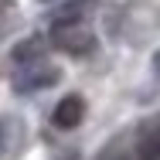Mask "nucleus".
<instances>
[{
    "label": "nucleus",
    "mask_w": 160,
    "mask_h": 160,
    "mask_svg": "<svg viewBox=\"0 0 160 160\" xmlns=\"http://www.w3.org/2000/svg\"><path fill=\"white\" fill-rule=\"evenodd\" d=\"M48 41L65 55H89L96 48V34L85 28V21H51Z\"/></svg>",
    "instance_id": "1"
},
{
    "label": "nucleus",
    "mask_w": 160,
    "mask_h": 160,
    "mask_svg": "<svg viewBox=\"0 0 160 160\" xmlns=\"http://www.w3.org/2000/svg\"><path fill=\"white\" fill-rule=\"evenodd\" d=\"M55 82H58V72H55V68L34 62V68L24 65V72L14 78V89H17V92H34V89H44V85H55Z\"/></svg>",
    "instance_id": "2"
},
{
    "label": "nucleus",
    "mask_w": 160,
    "mask_h": 160,
    "mask_svg": "<svg viewBox=\"0 0 160 160\" xmlns=\"http://www.w3.org/2000/svg\"><path fill=\"white\" fill-rule=\"evenodd\" d=\"M51 119H55L58 129H75L82 119H85V102H82V96H65L62 102L55 106Z\"/></svg>",
    "instance_id": "3"
},
{
    "label": "nucleus",
    "mask_w": 160,
    "mask_h": 160,
    "mask_svg": "<svg viewBox=\"0 0 160 160\" xmlns=\"http://www.w3.org/2000/svg\"><path fill=\"white\" fill-rule=\"evenodd\" d=\"M21 140H24V129H21L17 119H0V153L3 157H14Z\"/></svg>",
    "instance_id": "4"
},
{
    "label": "nucleus",
    "mask_w": 160,
    "mask_h": 160,
    "mask_svg": "<svg viewBox=\"0 0 160 160\" xmlns=\"http://www.w3.org/2000/svg\"><path fill=\"white\" fill-rule=\"evenodd\" d=\"M157 157H160V140H157L153 123H147L143 133H140V140H136V153H133V160H157Z\"/></svg>",
    "instance_id": "5"
},
{
    "label": "nucleus",
    "mask_w": 160,
    "mask_h": 160,
    "mask_svg": "<svg viewBox=\"0 0 160 160\" xmlns=\"http://www.w3.org/2000/svg\"><path fill=\"white\" fill-rule=\"evenodd\" d=\"M44 51H48V44H44V38H28V41H21V48H14V62H41L44 58Z\"/></svg>",
    "instance_id": "6"
},
{
    "label": "nucleus",
    "mask_w": 160,
    "mask_h": 160,
    "mask_svg": "<svg viewBox=\"0 0 160 160\" xmlns=\"http://www.w3.org/2000/svg\"><path fill=\"white\" fill-rule=\"evenodd\" d=\"M92 10H96V0H72L55 14V21H85Z\"/></svg>",
    "instance_id": "7"
}]
</instances>
